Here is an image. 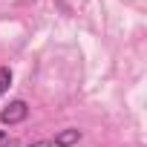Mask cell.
Masks as SVG:
<instances>
[{
    "label": "cell",
    "instance_id": "3957f363",
    "mask_svg": "<svg viewBox=\"0 0 147 147\" xmlns=\"http://www.w3.org/2000/svg\"><path fill=\"white\" fill-rule=\"evenodd\" d=\"M9 87H12V69L9 66H0V95L9 92Z\"/></svg>",
    "mask_w": 147,
    "mask_h": 147
},
{
    "label": "cell",
    "instance_id": "7a4b0ae2",
    "mask_svg": "<svg viewBox=\"0 0 147 147\" xmlns=\"http://www.w3.org/2000/svg\"><path fill=\"white\" fill-rule=\"evenodd\" d=\"M81 141V130L78 127H66L55 136V147H72V144H78Z\"/></svg>",
    "mask_w": 147,
    "mask_h": 147
},
{
    "label": "cell",
    "instance_id": "6da1fadb",
    "mask_svg": "<svg viewBox=\"0 0 147 147\" xmlns=\"http://www.w3.org/2000/svg\"><path fill=\"white\" fill-rule=\"evenodd\" d=\"M26 115H29V104L23 98H18L9 107L0 110V121H3V124H20V121H26Z\"/></svg>",
    "mask_w": 147,
    "mask_h": 147
},
{
    "label": "cell",
    "instance_id": "8992f818",
    "mask_svg": "<svg viewBox=\"0 0 147 147\" xmlns=\"http://www.w3.org/2000/svg\"><path fill=\"white\" fill-rule=\"evenodd\" d=\"M6 138H9V136H6V133H3V130H0V144H3V141H6Z\"/></svg>",
    "mask_w": 147,
    "mask_h": 147
},
{
    "label": "cell",
    "instance_id": "5b68a950",
    "mask_svg": "<svg viewBox=\"0 0 147 147\" xmlns=\"http://www.w3.org/2000/svg\"><path fill=\"white\" fill-rule=\"evenodd\" d=\"M0 147H15V141H12V138H6V141L0 144Z\"/></svg>",
    "mask_w": 147,
    "mask_h": 147
},
{
    "label": "cell",
    "instance_id": "277c9868",
    "mask_svg": "<svg viewBox=\"0 0 147 147\" xmlns=\"http://www.w3.org/2000/svg\"><path fill=\"white\" fill-rule=\"evenodd\" d=\"M29 147H52V141H46V138H40V141H35V144H29Z\"/></svg>",
    "mask_w": 147,
    "mask_h": 147
}]
</instances>
